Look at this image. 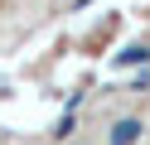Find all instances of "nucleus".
Wrapping results in <instances>:
<instances>
[{
  "mask_svg": "<svg viewBox=\"0 0 150 145\" xmlns=\"http://www.w3.org/2000/svg\"><path fill=\"white\" fill-rule=\"evenodd\" d=\"M140 135H145L140 116H121V121L111 126V145H140Z\"/></svg>",
  "mask_w": 150,
  "mask_h": 145,
  "instance_id": "f257e3e1",
  "label": "nucleus"
},
{
  "mask_svg": "<svg viewBox=\"0 0 150 145\" xmlns=\"http://www.w3.org/2000/svg\"><path fill=\"white\" fill-rule=\"evenodd\" d=\"M116 58H121V63H145L150 48H126V53H116Z\"/></svg>",
  "mask_w": 150,
  "mask_h": 145,
  "instance_id": "f03ea898",
  "label": "nucleus"
}]
</instances>
